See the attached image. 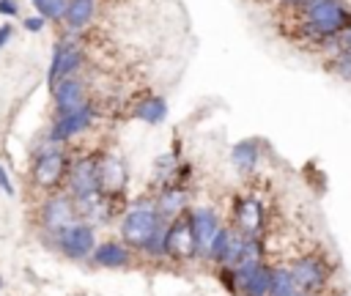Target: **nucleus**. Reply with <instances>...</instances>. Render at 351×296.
<instances>
[{
    "label": "nucleus",
    "instance_id": "obj_1",
    "mask_svg": "<svg viewBox=\"0 0 351 296\" xmlns=\"http://www.w3.org/2000/svg\"><path fill=\"white\" fill-rule=\"evenodd\" d=\"M291 14L296 19V36L310 41L313 47L318 41L340 36L346 25H351V8L343 0H310Z\"/></svg>",
    "mask_w": 351,
    "mask_h": 296
},
{
    "label": "nucleus",
    "instance_id": "obj_2",
    "mask_svg": "<svg viewBox=\"0 0 351 296\" xmlns=\"http://www.w3.org/2000/svg\"><path fill=\"white\" fill-rule=\"evenodd\" d=\"M69 167H71V156L63 148L47 143L41 151H36V156L30 162V184L44 195L60 192L66 186Z\"/></svg>",
    "mask_w": 351,
    "mask_h": 296
},
{
    "label": "nucleus",
    "instance_id": "obj_3",
    "mask_svg": "<svg viewBox=\"0 0 351 296\" xmlns=\"http://www.w3.org/2000/svg\"><path fill=\"white\" fill-rule=\"evenodd\" d=\"M165 225V219L159 217V211L154 208V203H137L132 206L129 211H123L121 222H118V233H121V241L132 249V252H140L145 247V241Z\"/></svg>",
    "mask_w": 351,
    "mask_h": 296
},
{
    "label": "nucleus",
    "instance_id": "obj_4",
    "mask_svg": "<svg viewBox=\"0 0 351 296\" xmlns=\"http://www.w3.org/2000/svg\"><path fill=\"white\" fill-rule=\"evenodd\" d=\"M80 219L77 214V206H74V197L60 189V192H52V195H44L41 200V208H38V227H41V236L52 244V238L66 230L69 225H74Z\"/></svg>",
    "mask_w": 351,
    "mask_h": 296
},
{
    "label": "nucleus",
    "instance_id": "obj_5",
    "mask_svg": "<svg viewBox=\"0 0 351 296\" xmlns=\"http://www.w3.org/2000/svg\"><path fill=\"white\" fill-rule=\"evenodd\" d=\"M288 269L293 274L296 288L310 296H318L332 277V266L326 263V258L321 252H302L288 263Z\"/></svg>",
    "mask_w": 351,
    "mask_h": 296
},
{
    "label": "nucleus",
    "instance_id": "obj_6",
    "mask_svg": "<svg viewBox=\"0 0 351 296\" xmlns=\"http://www.w3.org/2000/svg\"><path fill=\"white\" fill-rule=\"evenodd\" d=\"M96 244H99L96 227L85 219H77L74 225H69L52 238V247L69 260H90V252L96 249Z\"/></svg>",
    "mask_w": 351,
    "mask_h": 296
},
{
    "label": "nucleus",
    "instance_id": "obj_7",
    "mask_svg": "<svg viewBox=\"0 0 351 296\" xmlns=\"http://www.w3.org/2000/svg\"><path fill=\"white\" fill-rule=\"evenodd\" d=\"M93 121H96V110H93V104H85V107H80V110H74V112L55 115L52 123H49V132H47V143L63 148L71 137L88 132V129L93 126Z\"/></svg>",
    "mask_w": 351,
    "mask_h": 296
},
{
    "label": "nucleus",
    "instance_id": "obj_8",
    "mask_svg": "<svg viewBox=\"0 0 351 296\" xmlns=\"http://www.w3.org/2000/svg\"><path fill=\"white\" fill-rule=\"evenodd\" d=\"M165 258H170L176 263H186V260L200 258L186 214H181V217L167 222V230H165Z\"/></svg>",
    "mask_w": 351,
    "mask_h": 296
},
{
    "label": "nucleus",
    "instance_id": "obj_9",
    "mask_svg": "<svg viewBox=\"0 0 351 296\" xmlns=\"http://www.w3.org/2000/svg\"><path fill=\"white\" fill-rule=\"evenodd\" d=\"M66 192L74 200L88 197L93 192H101L99 189V153L71 159V167H69V175H66Z\"/></svg>",
    "mask_w": 351,
    "mask_h": 296
},
{
    "label": "nucleus",
    "instance_id": "obj_10",
    "mask_svg": "<svg viewBox=\"0 0 351 296\" xmlns=\"http://www.w3.org/2000/svg\"><path fill=\"white\" fill-rule=\"evenodd\" d=\"M233 230H239L241 236L250 238H263V227H266V211L263 203L252 195H241L233 200Z\"/></svg>",
    "mask_w": 351,
    "mask_h": 296
},
{
    "label": "nucleus",
    "instance_id": "obj_11",
    "mask_svg": "<svg viewBox=\"0 0 351 296\" xmlns=\"http://www.w3.org/2000/svg\"><path fill=\"white\" fill-rule=\"evenodd\" d=\"M236 277V296H271V263L230 266Z\"/></svg>",
    "mask_w": 351,
    "mask_h": 296
},
{
    "label": "nucleus",
    "instance_id": "obj_12",
    "mask_svg": "<svg viewBox=\"0 0 351 296\" xmlns=\"http://www.w3.org/2000/svg\"><path fill=\"white\" fill-rule=\"evenodd\" d=\"M186 219H189V227H192V236H195V244H197V255L206 258L214 236L222 227V219L211 206H192L186 211Z\"/></svg>",
    "mask_w": 351,
    "mask_h": 296
},
{
    "label": "nucleus",
    "instance_id": "obj_13",
    "mask_svg": "<svg viewBox=\"0 0 351 296\" xmlns=\"http://www.w3.org/2000/svg\"><path fill=\"white\" fill-rule=\"evenodd\" d=\"M49 96H52L55 115L74 112V110L90 104V101H88V88H85V82H82L80 77H66V79H60V82L49 90Z\"/></svg>",
    "mask_w": 351,
    "mask_h": 296
},
{
    "label": "nucleus",
    "instance_id": "obj_14",
    "mask_svg": "<svg viewBox=\"0 0 351 296\" xmlns=\"http://www.w3.org/2000/svg\"><path fill=\"white\" fill-rule=\"evenodd\" d=\"M126 184H129L126 164L112 153H99V189H101V195L115 197L126 189Z\"/></svg>",
    "mask_w": 351,
    "mask_h": 296
},
{
    "label": "nucleus",
    "instance_id": "obj_15",
    "mask_svg": "<svg viewBox=\"0 0 351 296\" xmlns=\"http://www.w3.org/2000/svg\"><path fill=\"white\" fill-rule=\"evenodd\" d=\"M132 260H134V252H132L121 238H118V241H115V238L99 241L96 249L90 252V263L99 266V269H110V271H115V269H129Z\"/></svg>",
    "mask_w": 351,
    "mask_h": 296
},
{
    "label": "nucleus",
    "instance_id": "obj_16",
    "mask_svg": "<svg viewBox=\"0 0 351 296\" xmlns=\"http://www.w3.org/2000/svg\"><path fill=\"white\" fill-rule=\"evenodd\" d=\"M154 208L159 211V217L165 222L186 214L189 211V189L186 186H178V184H162V189L156 192Z\"/></svg>",
    "mask_w": 351,
    "mask_h": 296
},
{
    "label": "nucleus",
    "instance_id": "obj_17",
    "mask_svg": "<svg viewBox=\"0 0 351 296\" xmlns=\"http://www.w3.org/2000/svg\"><path fill=\"white\" fill-rule=\"evenodd\" d=\"M96 11H99V3L96 0H69L66 3V14H63L66 30L77 36L80 30H85L96 19Z\"/></svg>",
    "mask_w": 351,
    "mask_h": 296
},
{
    "label": "nucleus",
    "instance_id": "obj_18",
    "mask_svg": "<svg viewBox=\"0 0 351 296\" xmlns=\"http://www.w3.org/2000/svg\"><path fill=\"white\" fill-rule=\"evenodd\" d=\"M167 112H170L167 99H165V96H156V93L143 96V99L132 107V118H137V121H143V123H151V126L165 123Z\"/></svg>",
    "mask_w": 351,
    "mask_h": 296
},
{
    "label": "nucleus",
    "instance_id": "obj_19",
    "mask_svg": "<svg viewBox=\"0 0 351 296\" xmlns=\"http://www.w3.org/2000/svg\"><path fill=\"white\" fill-rule=\"evenodd\" d=\"M258 162H261V143L258 140H252V137L250 140H239L230 148V164H233L236 173L247 175V173H252L258 167Z\"/></svg>",
    "mask_w": 351,
    "mask_h": 296
},
{
    "label": "nucleus",
    "instance_id": "obj_20",
    "mask_svg": "<svg viewBox=\"0 0 351 296\" xmlns=\"http://www.w3.org/2000/svg\"><path fill=\"white\" fill-rule=\"evenodd\" d=\"M296 282L288 266H271V296H291L296 293Z\"/></svg>",
    "mask_w": 351,
    "mask_h": 296
},
{
    "label": "nucleus",
    "instance_id": "obj_21",
    "mask_svg": "<svg viewBox=\"0 0 351 296\" xmlns=\"http://www.w3.org/2000/svg\"><path fill=\"white\" fill-rule=\"evenodd\" d=\"M66 3H69V0H33V8H36V14L44 16L47 22H63Z\"/></svg>",
    "mask_w": 351,
    "mask_h": 296
},
{
    "label": "nucleus",
    "instance_id": "obj_22",
    "mask_svg": "<svg viewBox=\"0 0 351 296\" xmlns=\"http://www.w3.org/2000/svg\"><path fill=\"white\" fill-rule=\"evenodd\" d=\"M60 60H63V38H58L52 44V58H49V69H47V88L52 90L60 79Z\"/></svg>",
    "mask_w": 351,
    "mask_h": 296
},
{
    "label": "nucleus",
    "instance_id": "obj_23",
    "mask_svg": "<svg viewBox=\"0 0 351 296\" xmlns=\"http://www.w3.org/2000/svg\"><path fill=\"white\" fill-rule=\"evenodd\" d=\"M335 77H340L343 82H351V49H346V52H340L337 58H332V60H326L324 63Z\"/></svg>",
    "mask_w": 351,
    "mask_h": 296
},
{
    "label": "nucleus",
    "instance_id": "obj_24",
    "mask_svg": "<svg viewBox=\"0 0 351 296\" xmlns=\"http://www.w3.org/2000/svg\"><path fill=\"white\" fill-rule=\"evenodd\" d=\"M22 27L30 30V33H41V30L47 27V19L38 16V14H33V16H22Z\"/></svg>",
    "mask_w": 351,
    "mask_h": 296
},
{
    "label": "nucleus",
    "instance_id": "obj_25",
    "mask_svg": "<svg viewBox=\"0 0 351 296\" xmlns=\"http://www.w3.org/2000/svg\"><path fill=\"white\" fill-rule=\"evenodd\" d=\"M0 192H5L8 197H14V195H16V186H14V181H11V175H8V170L3 167V162H0Z\"/></svg>",
    "mask_w": 351,
    "mask_h": 296
},
{
    "label": "nucleus",
    "instance_id": "obj_26",
    "mask_svg": "<svg viewBox=\"0 0 351 296\" xmlns=\"http://www.w3.org/2000/svg\"><path fill=\"white\" fill-rule=\"evenodd\" d=\"M0 16H8V19L19 16V3L16 0H0Z\"/></svg>",
    "mask_w": 351,
    "mask_h": 296
},
{
    "label": "nucleus",
    "instance_id": "obj_27",
    "mask_svg": "<svg viewBox=\"0 0 351 296\" xmlns=\"http://www.w3.org/2000/svg\"><path fill=\"white\" fill-rule=\"evenodd\" d=\"M11 38H14V25H11V22H3V25H0V52L8 47Z\"/></svg>",
    "mask_w": 351,
    "mask_h": 296
},
{
    "label": "nucleus",
    "instance_id": "obj_28",
    "mask_svg": "<svg viewBox=\"0 0 351 296\" xmlns=\"http://www.w3.org/2000/svg\"><path fill=\"white\" fill-rule=\"evenodd\" d=\"M0 288H3V277H0Z\"/></svg>",
    "mask_w": 351,
    "mask_h": 296
}]
</instances>
